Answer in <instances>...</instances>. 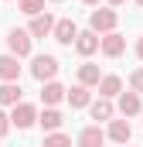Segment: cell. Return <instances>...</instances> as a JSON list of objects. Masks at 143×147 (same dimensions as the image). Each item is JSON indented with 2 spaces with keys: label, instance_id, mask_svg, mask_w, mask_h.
Listing matches in <instances>:
<instances>
[{
  "label": "cell",
  "instance_id": "12",
  "mask_svg": "<svg viewBox=\"0 0 143 147\" xmlns=\"http://www.w3.org/2000/svg\"><path fill=\"white\" fill-rule=\"evenodd\" d=\"M61 99H65V89H61L55 79H51V82H44V89H41V103H44V106H58Z\"/></svg>",
  "mask_w": 143,
  "mask_h": 147
},
{
  "label": "cell",
  "instance_id": "6",
  "mask_svg": "<svg viewBox=\"0 0 143 147\" xmlns=\"http://www.w3.org/2000/svg\"><path fill=\"white\" fill-rule=\"evenodd\" d=\"M51 34H55V41H58V45H75L78 28H75V21H72V17H65V21H55Z\"/></svg>",
  "mask_w": 143,
  "mask_h": 147
},
{
  "label": "cell",
  "instance_id": "7",
  "mask_svg": "<svg viewBox=\"0 0 143 147\" xmlns=\"http://www.w3.org/2000/svg\"><path fill=\"white\" fill-rule=\"evenodd\" d=\"M51 28H55V17L44 10V14L31 17V28H27V34H31V38H48V34H51Z\"/></svg>",
  "mask_w": 143,
  "mask_h": 147
},
{
  "label": "cell",
  "instance_id": "18",
  "mask_svg": "<svg viewBox=\"0 0 143 147\" xmlns=\"http://www.w3.org/2000/svg\"><path fill=\"white\" fill-rule=\"evenodd\" d=\"M99 65H92V62H85V65H78V86H99Z\"/></svg>",
  "mask_w": 143,
  "mask_h": 147
},
{
  "label": "cell",
  "instance_id": "25",
  "mask_svg": "<svg viewBox=\"0 0 143 147\" xmlns=\"http://www.w3.org/2000/svg\"><path fill=\"white\" fill-rule=\"evenodd\" d=\"M119 3H126V0H109V7H119Z\"/></svg>",
  "mask_w": 143,
  "mask_h": 147
},
{
  "label": "cell",
  "instance_id": "11",
  "mask_svg": "<svg viewBox=\"0 0 143 147\" xmlns=\"http://www.w3.org/2000/svg\"><path fill=\"white\" fill-rule=\"evenodd\" d=\"M123 92V79L119 75H102L99 79V96L102 99H112V96H119Z\"/></svg>",
  "mask_w": 143,
  "mask_h": 147
},
{
  "label": "cell",
  "instance_id": "13",
  "mask_svg": "<svg viewBox=\"0 0 143 147\" xmlns=\"http://www.w3.org/2000/svg\"><path fill=\"white\" fill-rule=\"evenodd\" d=\"M65 99H68L75 110L89 106V103H92V96H89V86H72V89H65Z\"/></svg>",
  "mask_w": 143,
  "mask_h": 147
},
{
  "label": "cell",
  "instance_id": "28",
  "mask_svg": "<svg viewBox=\"0 0 143 147\" xmlns=\"http://www.w3.org/2000/svg\"><path fill=\"white\" fill-rule=\"evenodd\" d=\"M55 3H61V0H55Z\"/></svg>",
  "mask_w": 143,
  "mask_h": 147
},
{
  "label": "cell",
  "instance_id": "5",
  "mask_svg": "<svg viewBox=\"0 0 143 147\" xmlns=\"http://www.w3.org/2000/svg\"><path fill=\"white\" fill-rule=\"evenodd\" d=\"M99 48H102V55H106V58H119V55L126 51V38L116 34V31H109L106 38H99Z\"/></svg>",
  "mask_w": 143,
  "mask_h": 147
},
{
  "label": "cell",
  "instance_id": "21",
  "mask_svg": "<svg viewBox=\"0 0 143 147\" xmlns=\"http://www.w3.org/2000/svg\"><path fill=\"white\" fill-rule=\"evenodd\" d=\"M41 147H72V137H65V134H58V130H55V134H48V137H44V144Z\"/></svg>",
  "mask_w": 143,
  "mask_h": 147
},
{
  "label": "cell",
  "instance_id": "8",
  "mask_svg": "<svg viewBox=\"0 0 143 147\" xmlns=\"http://www.w3.org/2000/svg\"><path fill=\"white\" fill-rule=\"evenodd\" d=\"M130 137H133V127L126 123V120H109V140H116V144H130Z\"/></svg>",
  "mask_w": 143,
  "mask_h": 147
},
{
  "label": "cell",
  "instance_id": "24",
  "mask_svg": "<svg viewBox=\"0 0 143 147\" xmlns=\"http://www.w3.org/2000/svg\"><path fill=\"white\" fill-rule=\"evenodd\" d=\"M136 55H140V62H143V38H136Z\"/></svg>",
  "mask_w": 143,
  "mask_h": 147
},
{
  "label": "cell",
  "instance_id": "29",
  "mask_svg": "<svg viewBox=\"0 0 143 147\" xmlns=\"http://www.w3.org/2000/svg\"><path fill=\"white\" fill-rule=\"evenodd\" d=\"M140 113H143V110H140Z\"/></svg>",
  "mask_w": 143,
  "mask_h": 147
},
{
  "label": "cell",
  "instance_id": "22",
  "mask_svg": "<svg viewBox=\"0 0 143 147\" xmlns=\"http://www.w3.org/2000/svg\"><path fill=\"white\" fill-rule=\"evenodd\" d=\"M130 92H136V96H143V69H136V72L130 75Z\"/></svg>",
  "mask_w": 143,
  "mask_h": 147
},
{
  "label": "cell",
  "instance_id": "14",
  "mask_svg": "<svg viewBox=\"0 0 143 147\" xmlns=\"http://www.w3.org/2000/svg\"><path fill=\"white\" fill-rule=\"evenodd\" d=\"M37 123H41V127H44L48 134H55V130H58V127L65 123V116H61V113L55 110V106H44V113L37 116Z\"/></svg>",
  "mask_w": 143,
  "mask_h": 147
},
{
  "label": "cell",
  "instance_id": "9",
  "mask_svg": "<svg viewBox=\"0 0 143 147\" xmlns=\"http://www.w3.org/2000/svg\"><path fill=\"white\" fill-rule=\"evenodd\" d=\"M0 79L3 82H17L21 79V62L14 55H0Z\"/></svg>",
  "mask_w": 143,
  "mask_h": 147
},
{
  "label": "cell",
  "instance_id": "17",
  "mask_svg": "<svg viewBox=\"0 0 143 147\" xmlns=\"http://www.w3.org/2000/svg\"><path fill=\"white\" fill-rule=\"evenodd\" d=\"M21 103V82H3L0 86V106H17Z\"/></svg>",
  "mask_w": 143,
  "mask_h": 147
},
{
  "label": "cell",
  "instance_id": "16",
  "mask_svg": "<svg viewBox=\"0 0 143 147\" xmlns=\"http://www.w3.org/2000/svg\"><path fill=\"white\" fill-rule=\"evenodd\" d=\"M140 110H143V103L136 92H119V113L123 116H136Z\"/></svg>",
  "mask_w": 143,
  "mask_h": 147
},
{
  "label": "cell",
  "instance_id": "10",
  "mask_svg": "<svg viewBox=\"0 0 143 147\" xmlns=\"http://www.w3.org/2000/svg\"><path fill=\"white\" fill-rule=\"evenodd\" d=\"M99 48V34L96 31H78V38H75V51L78 55H92Z\"/></svg>",
  "mask_w": 143,
  "mask_h": 147
},
{
  "label": "cell",
  "instance_id": "2",
  "mask_svg": "<svg viewBox=\"0 0 143 147\" xmlns=\"http://www.w3.org/2000/svg\"><path fill=\"white\" fill-rule=\"evenodd\" d=\"M58 69H61V65H58L55 55H37L34 65H31V75H34L37 82H51V79L58 75Z\"/></svg>",
  "mask_w": 143,
  "mask_h": 147
},
{
  "label": "cell",
  "instance_id": "3",
  "mask_svg": "<svg viewBox=\"0 0 143 147\" xmlns=\"http://www.w3.org/2000/svg\"><path fill=\"white\" fill-rule=\"evenodd\" d=\"M7 48H10V55H14V58H27V55H31V34H27V31H21V28L7 31Z\"/></svg>",
  "mask_w": 143,
  "mask_h": 147
},
{
  "label": "cell",
  "instance_id": "4",
  "mask_svg": "<svg viewBox=\"0 0 143 147\" xmlns=\"http://www.w3.org/2000/svg\"><path fill=\"white\" fill-rule=\"evenodd\" d=\"M37 123V110L31 103H17L14 113H10V127H17V130H27V127H34Z\"/></svg>",
  "mask_w": 143,
  "mask_h": 147
},
{
  "label": "cell",
  "instance_id": "20",
  "mask_svg": "<svg viewBox=\"0 0 143 147\" xmlns=\"http://www.w3.org/2000/svg\"><path fill=\"white\" fill-rule=\"evenodd\" d=\"M17 7H21L27 17H37V14H44V0H17Z\"/></svg>",
  "mask_w": 143,
  "mask_h": 147
},
{
  "label": "cell",
  "instance_id": "15",
  "mask_svg": "<svg viewBox=\"0 0 143 147\" xmlns=\"http://www.w3.org/2000/svg\"><path fill=\"white\" fill-rule=\"evenodd\" d=\"M102 140H106V134L99 130V123L96 127H85L78 134V147H102Z\"/></svg>",
  "mask_w": 143,
  "mask_h": 147
},
{
  "label": "cell",
  "instance_id": "1",
  "mask_svg": "<svg viewBox=\"0 0 143 147\" xmlns=\"http://www.w3.org/2000/svg\"><path fill=\"white\" fill-rule=\"evenodd\" d=\"M116 10L112 7H102V10H92L89 14V31H96V34H109V31H116Z\"/></svg>",
  "mask_w": 143,
  "mask_h": 147
},
{
  "label": "cell",
  "instance_id": "27",
  "mask_svg": "<svg viewBox=\"0 0 143 147\" xmlns=\"http://www.w3.org/2000/svg\"><path fill=\"white\" fill-rule=\"evenodd\" d=\"M136 7H143V0H136Z\"/></svg>",
  "mask_w": 143,
  "mask_h": 147
},
{
  "label": "cell",
  "instance_id": "23",
  "mask_svg": "<svg viewBox=\"0 0 143 147\" xmlns=\"http://www.w3.org/2000/svg\"><path fill=\"white\" fill-rule=\"evenodd\" d=\"M7 130H10V116L0 113V137H7Z\"/></svg>",
  "mask_w": 143,
  "mask_h": 147
},
{
  "label": "cell",
  "instance_id": "19",
  "mask_svg": "<svg viewBox=\"0 0 143 147\" xmlns=\"http://www.w3.org/2000/svg\"><path fill=\"white\" fill-rule=\"evenodd\" d=\"M89 113H92V120H99V123H102V120H112V103H109V99H102V96H99V99H96V103H89Z\"/></svg>",
  "mask_w": 143,
  "mask_h": 147
},
{
  "label": "cell",
  "instance_id": "26",
  "mask_svg": "<svg viewBox=\"0 0 143 147\" xmlns=\"http://www.w3.org/2000/svg\"><path fill=\"white\" fill-rule=\"evenodd\" d=\"M82 3H99V0H82Z\"/></svg>",
  "mask_w": 143,
  "mask_h": 147
}]
</instances>
